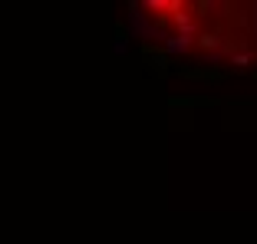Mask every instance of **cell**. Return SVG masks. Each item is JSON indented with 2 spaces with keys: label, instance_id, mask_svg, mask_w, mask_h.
I'll return each mask as SVG.
<instances>
[{
  "label": "cell",
  "instance_id": "1",
  "mask_svg": "<svg viewBox=\"0 0 257 244\" xmlns=\"http://www.w3.org/2000/svg\"><path fill=\"white\" fill-rule=\"evenodd\" d=\"M139 60H142L145 73L155 79H165L172 76V69H175V53L168 50L165 43H152V40H145V43H139Z\"/></svg>",
  "mask_w": 257,
  "mask_h": 244
},
{
  "label": "cell",
  "instance_id": "2",
  "mask_svg": "<svg viewBox=\"0 0 257 244\" xmlns=\"http://www.w3.org/2000/svg\"><path fill=\"white\" fill-rule=\"evenodd\" d=\"M172 73H178L188 83H204V86H221L227 79L224 66H191V63H175Z\"/></svg>",
  "mask_w": 257,
  "mask_h": 244
},
{
  "label": "cell",
  "instance_id": "3",
  "mask_svg": "<svg viewBox=\"0 0 257 244\" xmlns=\"http://www.w3.org/2000/svg\"><path fill=\"white\" fill-rule=\"evenodd\" d=\"M168 109H214L221 106L218 96H168Z\"/></svg>",
  "mask_w": 257,
  "mask_h": 244
},
{
  "label": "cell",
  "instance_id": "4",
  "mask_svg": "<svg viewBox=\"0 0 257 244\" xmlns=\"http://www.w3.org/2000/svg\"><path fill=\"white\" fill-rule=\"evenodd\" d=\"M221 33H201V37H198V50H201V53H208V56H214L221 50Z\"/></svg>",
  "mask_w": 257,
  "mask_h": 244
},
{
  "label": "cell",
  "instance_id": "5",
  "mask_svg": "<svg viewBox=\"0 0 257 244\" xmlns=\"http://www.w3.org/2000/svg\"><path fill=\"white\" fill-rule=\"evenodd\" d=\"M112 37H115V43H128V23L125 20L112 23Z\"/></svg>",
  "mask_w": 257,
  "mask_h": 244
},
{
  "label": "cell",
  "instance_id": "6",
  "mask_svg": "<svg viewBox=\"0 0 257 244\" xmlns=\"http://www.w3.org/2000/svg\"><path fill=\"white\" fill-rule=\"evenodd\" d=\"M227 106H231V109H234V106L247 109V106H254V99H250V96H231V99H227Z\"/></svg>",
  "mask_w": 257,
  "mask_h": 244
},
{
  "label": "cell",
  "instance_id": "7",
  "mask_svg": "<svg viewBox=\"0 0 257 244\" xmlns=\"http://www.w3.org/2000/svg\"><path fill=\"white\" fill-rule=\"evenodd\" d=\"M231 63H234V69H241V66H247V63H250V56H247V53H237Z\"/></svg>",
  "mask_w": 257,
  "mask_h": 244
},
{
  "label": "cell",
  "instance_id": "8",
  "mask_svg": "<svg viewBox=\"0 0 257 244\" xmlns=\"http://www.w3.org/2000/svg\"><path fill=\"white\" fill-rule=\"evenodd\" d=\"M250 76H254V79H257V69H250Z\"/></svg>",
  "mask_w": 257,
  "mask_h": 244
}]
</instances>
